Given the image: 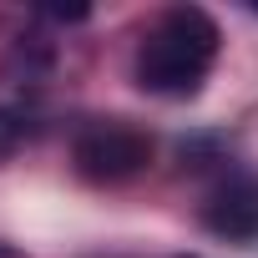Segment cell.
Segmentation results:
<instances>
[{"label":"cell","mask_w":258,"mask_h":258,"mask_svg":"<svg viewBox=\"0 0 258 258\" xmlns=\"http://www.w3.org/2000/svg\"><path fill=\"white\" fill-rule=\"evenodd\" d=\"M223 51V31L203 6H167L157 21H147L137 56H132V81L147 96L162 101H187L203 91Z\"/></svg>","instance_id":"6da1fadb"},{"label":"cell","mask_w":258,"mask_h":258,"mask_svg":"<svg viewBox=\"0 0 258 258\" xmlns=\"http://www.w3.org/2000/svg\"><path fill=\"white\" fill-rule=\"evenodd\" d=\"M71 167L91 187H121L152 167V132L126 116H91L71 137Z\"/></svg>","instance_id":"7a4b0ae2"},{"label":"cell","mask_w":258,"mask_h":258,"mask_svg":"<svg viewBox=\"0 0 258 258\" xmlns=\"http://www.w3.org/2000/svg\"><path fill=\"white\" fill-rule=\"evenodd\" d=\"M198 218L213 238L223 243H258V172L253 167H233L223 162L218 177L203 187V203H198Z\"/></svg>","instance_id":"3957f363"},{"label":"cell","mask_w":258,"mask_h":258,"mask_svg":"<svg viewBox=\"0 0 258 258\" xmlns=\"http://www.w3.org/2000/svg\"><path fill=\"white\" fill-rule=\"evenodd\" d=\"M26 137H31V116L16 111V106H0V162H6Z\"/></svg>","instance_id":"277c9868"},{"label":"cell","mask_w":258,"mask_h":258,"mask_svg":"<svg viewBox=\"0 0 258 258\" xmlns=\"http://www.w3.org/2000/svg\"><path fill=\"white\" fill-rule=\"evenodd\" d=\"M0 258H26V253H16L11 243H0Z\"/></svg>","instance_id":"5b68a950"},{"label":"cell","mask_w":258,"mask_h":258,"mask_svg":"<svg viewBox=\"0 0 258 258\" xmlns=\"http://www.w3.org/2000/svg\"><path fill=\"white\" fill-rule=\"evenodd\" d=\"M182 258H187V253H182Z\"/></svg>","instance_id":"8992f818"}]
</instances>
